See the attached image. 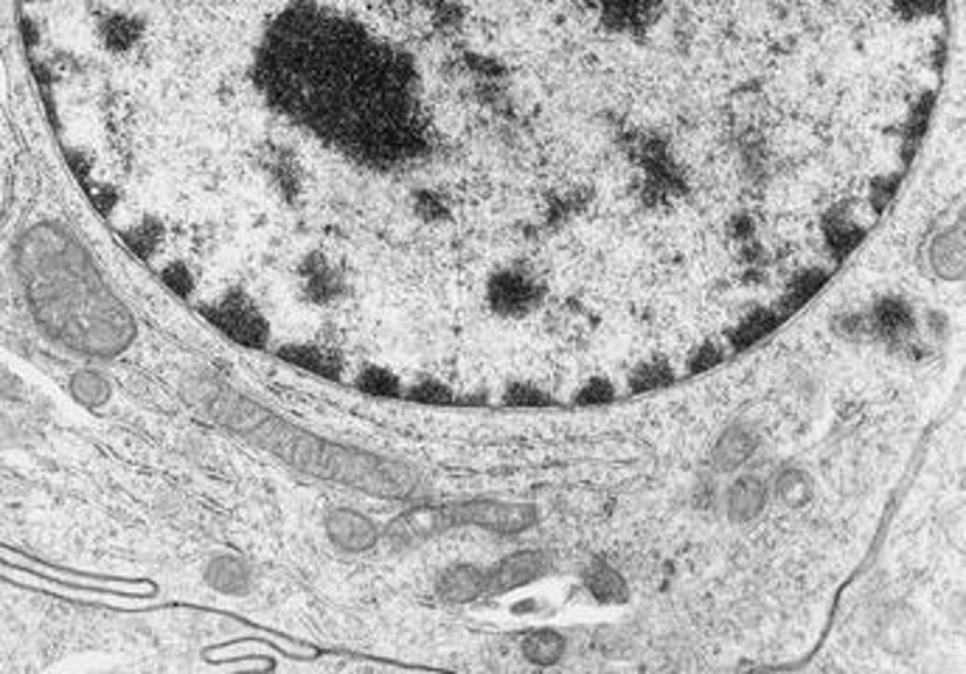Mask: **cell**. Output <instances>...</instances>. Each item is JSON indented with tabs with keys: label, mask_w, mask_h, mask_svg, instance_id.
Returning a JSON list of instances; mask_svg holds the SVG:
<instances>
[{
	"label": "cell",
	"mask_w": 966,
	"mask_h": 674,
	"mask_svg": "<svg viewBox=\"0 0 966 674\" xmlns=\"http://www.w3.org/2000/svg\"><path fill=\"white\" fill-rule=\"evenodd\" d=\"M14 268L31 318L56 346L93 360H113L133 346V312L71 231L54 222L29 228L14 248Z\"/></svg>",
	"instance_id": "cell-1"
},
{
	"label": "cell",
	"mask_w": 966,
	"mask_h": 674,
	"mask_svg": "<svg viewBox=\"0 0 966 674\" xmlns=\"http://www.w3.org/2000/svg\"><path fill=\"white\" fill-rule=\"evenodd\" d=\"M183 396L202 419L242 438L250 447L262 449L307 478L343 486L368 498L402 500V504L416 500V495L425 489L414 467L292 425L290 419L273 414L270 407L259 405L217 377H195L186 385Z\"/></svg>",
	"instance_id": "cell-2"
},
{
	"label": "cell",
	"mask_w": 966,
	"mask_h": 674,
	"mask_svg": "<svg viewBox=\"0 0 966 674\" xmlns=\"http://www.w3.org/2000/svg\"><path fill=\"white\" fill-rule=\"evenodd\" d=\"M540 522V511L531 504L495 498H467L458 504H422L402 511L388 522V540L394 542H427L453 529H484L495 535H523Z\"/></svg>",
	"instance_id": "cell-3"
},
{
	"label": "cell",
	"mask_w": 966,
	"mask_h": 674,
	"mask_svg": "<svg viewBox=\"0 0 966 674\" xmlns=\"http://www.w3.org/2000/svg\"><path fill=\"white\" fill-rule=\"evenodd\" d=\"M924 259L936 279L960 281L964 279V206L949 208L936 231L924 245Z\"/></svg>",
	"instance_id": "cell-4"
},
{
	"label": "cell",
	"mask_w": 966,
	"mask_h": 674,
	"mask_svg": "<svg viewBox=\"0 0 966 674\" xmlns=\"http://www.w3.org/2000/svg\"><path fill=\"white\" fill-rule=\"evenodd\" d=\"M551 553L542 551V548H523V551L509 553L487 573V595L515 593V590L551 573Z\"/></svg>",
	"instance_id": "cell-5"
},
{
	"label": "cell",
	"mask_w": 966,
	"mask_h": 674,
	"mask_svg": "<svg viewBox=\"0 0 966 674\" xmlns=\"http://www.w3.org/2000/svg\"><path fill=\"white\" fill-rule=\"evenodd\" d=\"M323 531H326L329 542L334 548H341L346 553H363L380 542L377 522L365 517L363 511L349 509V506H337L323 520Z\"/></svg>",
	"instance_id": "cell-6"
},
{
	"label": "cell",
	"mask_w": 966,
	"mask_h": 674,
	"mask_svg": "<svg viewBox=\"0 0 966 674\" xmlns=\"http://www.w3.org/2000/svg\"><path fill=\"white\" fill-rule=\"evenodd\" d=\"M487 568L469 566V562L444 568L436 579L438 599L447 604L478 602L480 595H487Z\"/></svg>",
	"instance_id": "cell-7"
},
{
	"label": "cell",
	"mask_w": 966,
	"mask_h": 674,
	"mask_svg": "<svg viewBox=\"0 0 966 674\" xmlns=\"http://www.w3.org/2000/svg\"><path fill=\"white\" fill-rule=\"evenodd\" d=\"M767 504H770V486L759 475H739L728 489L725 511H728L730 522L745 526V522L759 520L765 515Z\"/></svg>",
	"instance_id": "cell-8"
},
{
	"label": "cell",
	"mask_w": 966,
	"mask_h": 674,
	"mask_svg": "<svg viewBox=\"0 0 966 674\" xmlns=\"http://www.w3.org/2000/svg\"><path fill=\"white\" fill-rule=\"evenodd\" d=\"M756 453V433L745 425H734L717 438L714 444V469L719 473H736L754 458Z\"/></svg>",
	"instance_id": "cell-9"
},
{
	"label": "cell",
	"mask_w": 966,
	"mask_h": 674,
	"mask_svg": "<svg viewBox=\"0 0 966 674\" xmlns=\"http://www.w3.org/2000/svg\"><path fill=\"white\" fill-rule=\"evenodd\" d=\"M584 588L590 590L593 599L604 604H619L626 599V582L613 566L607 562H593L584 573Z\"/></svg>",
	"instance_id": "cell-10"
},
{
	"label": "cell",
	"mask_w": 966,
	"mask_h": 674,
	"mask_svg": "<svg viewBox=\"0 0 966 674\" xmlns=\"http://www.w3.org/2000/svg\"><path fill=\"white\" fill-rule=\"evenodd\" d=\"M770 495H776L785 506L803 509V506L814 498V484L812 478H809V473H803V469H796V467L781 469V473L776 475V480H772Z\"/></svg>",
	"instance_id": "cell-11"
},
{
	"label": "cell",
	"mask_w": 966,
	"mask_h": 674,
	"mask_svg": "<svg viewBox=\"0 0 966 674\" xmlns=\"http://www.w3.org/2000/svg\"><path fill=\"white\" fill-rule=\"evenodd\" d=\"M565 655V639L557 630H534L523 639V657L534 666H553Z\"/></svg>",
	"instance_id": "cell-12"
},
{
	"label": "cell",
	"mask_w": 966,
	"mask_h": 674,
	"mask_svg": "<svg viewBox=\"0 0 966 674\" xmlns=\"http://www.w3.org/2000/svg\"><path fill=\"white\" fill-rule=\"evenodd\" d=\"M206 577L208 584L222 593H245L250 584V568L233 557H219L211 559Z\"/></svg>",
	"instance_id": "cell-13"
},
{
	"label": "cell",
	"mask_w": 966,
	"mask_h": 674,
	"mask_svg": "<svg viewBox=\"0 0 966 674\" xmlns=\"http://www.w3.org/2000/svg\"><path fill=\"white\" fill-rule=\"evenodd\" d=\"M217 323L231 334L233 341L242 343H262L264 329L259 323V318L250 315V312L239 310V307H226L222 312H217Z\"/></svg>",
	"instance_id": "cell-14"
},
{
	"label": "cell",
	"mask_w": 966,
	"mask_h": 674,
	"mask_svg": "<svg viewBox=\"0 0 966 674\" xmlns=\"http://www.w3.org/2000/svg\"><path fill=\"white\" fill-rule=\"evenodd\" d=\"M71 396L85 407H98L110 400V383L104 374L93 369H82L71 380Z\"/></svg>",
	"instance_id": "cell-15"
}]
</instances>
